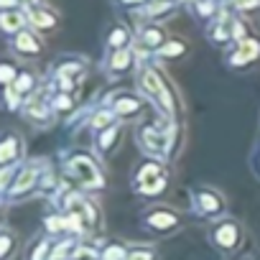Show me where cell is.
<instances>
[{
  "instance_id": "1",
  "label": "cell",
  "mask_w": 260,
  "mask_h": 260,
  "mask_svg": "<svg viewBox=\"0 0 260 260\" xmlns=\"http://www.w3.org/2000/svg\"><path fill=\"white\" fill-rule=\"evenodd\" d=\"M164 184H166V176L158 171V166H146V169L141 171V189H143V191L153 194V191H158Z\"/></svg>"
},
{
  "instance_id": "2",
  "label": "cell",
  "mask_w": 260,
  "mask_h": 260,
  "mask_svg": "<svg viewBox=\"0 0 260 260\" xmlns=\"http://www.w3.org/2000/svg\"><path fill=\"white\" fill-rule=\"evenodd\" d=\"M72 171H74L87 186H97V184H100V176H97L94 166H92L87 158H74V161H72Z\"/></svg>"
},
{
  "instance_id": "3",
  "label": "cell",
  "mask_w": 260,
  "mask_h": 260,
  "mask_svg": "<svg viewBox=\"0 0 260 260\" xmlns=\"http://www.w3.org/2000/svg\"><path fill=\"white\" fill-rule=\"evenodd\" d=\"M143 141H146V148H148L151 153H164V151H166V138H164L161 133H156V130H146Z\"/></svg>"
},
{
  "instance_id": "4",
  "label": "cell",
  "mask_w": 260,
  "mask_h": 260,
  "mask_svg": "<svg viewBox=\"0 0 260 260\" xmlns=\"http://www.w3.org/2000/svg\"><path fill=\"white\" fill-rule=\"evenodd\" d=\"M36 181V169H26L21 176H18V184H16V191H23V189H28L31 184Z\"/></svg>"
},
{
  "instance_id": "5",
  "label": "cell",
  "mask_w": 260,
  "mask_h": 260,
  "mask_svg": "<svg viewBox=\"0 0 260 260\" xmlns=\"http://www.w3.org/2000/svg\"><path fill=\"white\" fill-rule=\"evenodd\" d=\"M217 240H219L222 245H227V247H230V245L235 242V227H232V224H224V227L217 232Z\"/></svg>"
},
{
  "instance_id": "6",
  "label": "cell",
  "mask_w": 260,
  "mask_h": 260,
  "mask_svg": "<svg viewBox=\"0 0 260 260\" xmlns=\"http://www.w3.org/2000/svg\"><path fill=\"white\" fill-rule=\"evenodd\" d=\"M18 49H23V51H31V54H34V51H39V44H36L28 34H21V36H18Z\"/></svg>"
},
{
  "instance_id": "7",
  "label": "cell",
  "mask_w": 260,
  "mask_h": 260,
  "mask_svg": "<svg viewBox=\"0 0 260 260\" xmlns=\"http://www.w3.org/2000/svg\"><path fill=\"white\" fill-rule=\"evenodd\" d=\"M176 219H174V214H153L151 217V224H156V227H171Z\"/></svg>"
},
{
  "instance_id": "8",
  "label": "cell",
  "mask_w": 260,
  "mask_h": 260,
  "mask_svg": "<svg viewBox=\"0 0 260 260\" xmlns=\"http://www.w3.org/2000/svg\"><path fill=\"white\" fill-rule=\"evenodd\" d=\"M31 18L36 21V26H44V28L54 26V18H51V16H46V13H41V11H34V13H31Z\"/></svg>"
},
{
  "instance_id": "9",
  "label": "cell",
  "mask_w": 260,
  "mask_h": 260,
  "mask_svg": "<svg viewBox=\"0 0 260 260\" xmlns=\"http://www.w3.org/2000/svg\"><path fill=\"white\" fill-rule=\"evenodd\" d=\"M21 23H23V18H21V16H16V13H13V16H11V13H6V16H3V26H6L8 31H16Z\"/></svg>"
},
{
  "instance_id": "10",
  "label": "cell",
  "mask_w": 260,
  "mask_h": 260,
  "mask_svg": "<svg viewBox=\"0 0 260 260\" xmlns=\"http://www.w3.org/2000/svg\"><path fill=\"white\" fill-rule=\"evenodd\" d=\"M199 202H202V207H204L207 212H217V209H219V202H217L212 194H202Z\"/></svg>"
},
{
  "instance_id": "11",
  "label": "cell",
  "mask_w": 260,
  "mask_h": 260,
  "mask_svg": "<svg viewBox=\"0 0 260 260\" xmlns=\"http://www.w3.org/2000/svg\"><path fill=\"white\" fill-rule=\"evenodd\" d=\"M127 61H130V54H127V51H117V54L112 56V67H115V69H125Z\"/></svg>"
},
{
  "instance_id": "12",
  "label": "cell",
  "mask_w": 260,
  "mask_h": 260,
  "mask_svg": "<svg viewBox=\"0 0 260 260\" xmlns=\"http://www.w3.org/2000/svg\"><path fill=\"white\" fill-rule=\"evenodd\" d=\"M74 260H97V252L89 250V247H79L77 255H74Z\"/></svg>"
},
{
  "instance_id": "13",
  "label": "cell",
  "mask_w": 260,
  "mask_h": 260,
  "mask_svg": "<svg viewBox=\"0 0 260 260\" xmlns=\"http://www.w3.org/2000/svg\"><path fill=\"white\" fill-rule=\"evenodd\" d=\"M125 41H127V34H125V31H120V28H117V31L112 34V39H110V44H112V46H122Z\"/></svg>"
},
{
  "instance_id": "14",
  "label": "cell",
  "mask_w": 260,
  "mask_h": 260,
  "mask_svg": "<svg viewBox=\"0 0 260 260\" xmlns=\"http://www.w3.org/2000/svg\"><path fill=\"white\" fill-rule=\"evenodd\" d=\"M112 120V112H100L94 117V127H107V122Z\"/></svg>"
},
{
  "instance_id": "15",
  "label": "cell",
  "mask_w": 260,
  "mask_h": 260,
  "mask_svg": "<svg viewBox=\"0 0 260 260\" xmlns=\"http://www.w3.org/2000/svg\"><path fill=\"white\" fill-rule=\"evenodd\" d=\"M13 146H16V143H13V138H8V141H6V146H3V153H0V158H3V161H8V158L13 156V151H16Z\"/></svg>"
},
{
  "instance_id": "16",
  "label": "cell",
  "mask_w": 260,
  "mask_h": 260,
  "mask_svg": "<svg viewBox=\"0 0 260 260\" xmlns=\"http://www.w3.org/2000/svg\"><path fill=\"white\" fill-rule=\"evenodd\" d=\"M122 247H110L107 252H105V260H122Z\"/></svg>"
},
{
  "instance_id": "17",
  "label": "cell",
  "mask_w": 260,
  "mask_h": 260,
  "mask_svg": "<svg viewBox=\"0 0 260 260\" xmlns=\"http://www.w3.org/2000/svg\"><path fill=\"white\" fill-rule=\"evenodd\" d=\"M136 110H138V105H136V102H130V100H125V102L117 105V112H136Z\"/></svg>"
},
{
  "instance_id": "18",
  "label": "cell",
  "mask_w": 260,
  "mask_h": 260,
  "mask_svg": "<svg viewBox=\"0 0 260 260\" xmlns=\"http://www.w3.org/2000/svg\"><path fill=\"white\" fill-rule=\"evenodd\" d=\"M143 39H146L151 46H156V44L161 41V34H158V31H146V34H143Z\"/></svg>"
},
{
  "instance_id": "19",
  "label": "cell",
  "mask_w": 260,
  "mask_h": 260,
  "mask_svg": "<svg viewBox=\"0 0 260 260\" xmlns=\"http://www.w3.org/2000/svg\"><path fill=\"white\" fill-rule=\"evenodd\" d=\"M181 51H184L181 44H169V46H164V54H166V56H174V54H181Z\"/></svg>"
},
{
  "instance_id": "20",
  "label": "cell",
  "mask_w": 260,
  "mask_h": 260,
  "mask_svg": "<svg viewBox=\"0 0 260 260\" xmlns=\"http://www.w3.org/2000/svg\"><path fill=\"white\" fill-rule=\"evenodd\" d=\"M16 87H18V92H26L31 87V77H18V84Z\"/></svg>"
},
{
  "instance_id": "21",
  "label": "cell",
  "mask_w": 260,
  "mask_h": 260,
  "mask_svg": "<svg viewBox=\"0 0 260 260\" xmlns=\"http://www.w3.org/2000/svg\"><path fill=\"white\" fill-rule=\"evenodd\" d=\"M112 138H115V130H107V133H105V136H102V146H105V148H107V146H110V143H112Z\"/></svg>"
},
{
  "instance_id": "22",
  "label": "cell",
  "mask_w": 260,
  "mask_h": 260,
  "mask_svg": "<svg viewBox=\"0 0 260 260\" xmlns=\"http://www.w3.org/2000/svg\"><path fill=\"white\" fill-rule=\"evenodd\" d=\"M69 105H72V102H69L67 97H59V100H56V110H69Z\"/></svg>"
},
{
  "instance_id": "23",
  "label": "cell",
  "mask_w": 260,
  "mask_h": 260,
  "mask_svg": "<svg viewBox=\"0 0 260 260\" xmlns=\"http://www.w3.org/2000/svg\"><path fill=\"white\" fill-rule=\"evenodd\" d=\"M46 224H49V230H61V227H64V222H61V219H56V217H54V219H49Z\"/></svg>"
},
{
  "instance_id": "24",
  "label": "cell",
  "mask_w": 260,
  "mask_h": 260,
  "mask_svg": "<svg viewBox=\"0 0 260 260\" xmlns=\"http://www.w3.org/2000/svg\"><path fill=\"white\" fill-rule=\"evenodd\" d=\"M130 260H151V252H136L130 255Z\"/></svg>"
},
{
  "instance_id": "25",
  "label": "cell",
  "mask_w": 260,
  "mask_h": 260,
  "mask_svg": "<svg viewBox=\"0 0 260 260\" xmlns=\"http://www.w3.org/2000/svg\"><path fill=\"white\" fill-rule=\"evenodd\" d=\"M3 79L11 84V79H13V69H11V67H3Z\"/></svg>"
},
{
  "instance_id": "26",
  "label": "cell",
  "mask_w": 260,
  "mask_h": 260,
  "mask_svg": "<svg viewBox=\"0 0 260 260\" xmlns=\"http://www.w3.org/2000/svg\"><path fill=\"white\" fill-rule=\"evenodd\" d=\"M125 3H136V0H125Z\"/></svg>"
}]
</instances>
